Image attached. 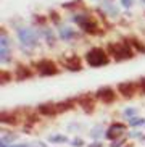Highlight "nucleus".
I'll use <instances>...</instances> for the list:
<instances>
[{
	"mask_svg": "<svg viewBox=\"0 0 145 147\" xmlns=\"http://www.w3.org/2000/svg\"><path fill=\"white\" fill-rule=\"evenodd\" d=\"M107 52H108V55H111L115 60H118V61L132 58L134 53H136L129 42H115V44H110Z\"/></svg>",
	"mask_w": 145,
	"mask_h": 147,
	"instance_id": "nucleus-1",
	"label": "nucleus"
},
{
	"mask_svg": "<svg viewBox=\"0 0 145 147\" xmlns=\"http://www.w3.org/2000/svg\"><path fill=\"white\" fill-rule=\"evenodd\" d=\"M85 60L89 63L90 66H94V68H98V66H103L107 65L108 61H110V57H108V52H105L103 49H90L89 52L85 53Z\"/></svg>",
	"mask_w": 145,
	"mask_h": 147,
	"instance_id": "nucleus-2",
	"label": "nucleus"
},
{
	"mask_svg": "<svg viewBox=\"0 0 145 147\" xmlns=\"http://www.w3.org/2000/svg\"><path fill=\"white\" fill-rule=\"evenodd\" d=\"M76 23L81 26V29H84L87 34H100V28H98L97 21L92 20V16L87 15H76Z\"/></svg>",
	"mask_w": 145,
	"mask_h": 147,
	"instance_id": "nucleus-3",
	"label": "nucleus"
},
{
	"mask_svg": "<svg viewBox=\"0 0 145 147\" xmlns=\"http://www.w3.org/2000/svg\"><path fill=\"white\" fill-rule=\"evenodd\" d=\"M18 39H19V42L24 45V47H36L37 45V34H36L34 29H29V28H19L18 29Z\"/></svg>",
	"mask_w": 145,
	"mask_h": 147,
	"instance_id": "nucleus-4",
	"label": "nucleus"
},
{
	"mask_svg": "<svg viewBox=\"0 0 145 147\" xmlns=\"http://www.w3.org/2000/svg\"><path fill=\"white\" fill-rule=\"evenodd\" d=\"M36 66H37V71L42 76H52V74H56L60 71V68L56 66V63L52 60H40V61H37Z\"/></svg>",
	"mask_w": 145,
	"mask_h": 147,
	"instance_id": "nucleus-5",
	"label": "nucleus"
},
{
	"mask_svg": "<svg viewBox=\"0 0 145 147\" xmlns=\"http://www.w3.org/2000/svg\"><path fill=\"white\" fill-rule=\"evenodd\" d=\"M137 89H139V84H134V82H121L118 86V91L123 97H132L137 94Z\"/></svg>",
	"mask_w": 145,
	"mask_h": 147,
	"instance_id": "nucleus-6",
	"label": "nucleus"
},
{
	"mask_svg": "<svg viewBox=\"0 0 145 147\" xmlns=\"http://www.w3.org/2000/svg\"><path fill=\"white\" fill-rule=\"evenodd\" d=\"M97 97L102 100V102H105V104H110V102H113V100L116 99V94L113 92V89H110V87H102V89L97 92Z\"/></svg>",
	"mask_w": 145,
	"mask_h": 147,
	"instance_id": "nucleus-7",
	"label": "nucleus"
},
{
	"mask_svg": "<svg viewBox=\"0 0 145 147\" xmlns=\"http://www.w3.org/2000/svg\"><path fill=\"white\" fill-rule=\"evenodd\" d=\"M124 133V125H118V123H115V125H111L110 128H108L107 131V138L108 139H116L118 136H121V134Z\"/></svg>",
	"mask_w": 145,
	"mask_h": 147,
	"instance_id": "nucleus-8",
	"label": "nucleus"
},
{
	"mask_svg": "<svg viewBox=\"0 0 145 147\" xmlns=\"http://www.w3.org/2000/svg\"><path fill=\"white\" fill-rule=\"evenodd\" d=\"M60 112L58 105H53V104H45V105H39V113L42 115H47V117H52V115H56Z\"/></svg>",
	"mask_w": 145,
	"mask_h": 147,
	"instance_id": "nucleus-9",
	"label": "nucleus"
},
{
	"mask_svg": "<svg viewBox=\"0 0 145 147\" xmlns=\"http://www.w3.org/2000/svg\"><path fill=\"white\" fill-rule=\"evenodd\" d=\"M63 65L66 68L72 69V71H77V69H81V60L77 58V57H69V58H64L63 60Z\"/></svg>",
	"mask_w": 145,
	"mask_h": 147,
	"instance_id": "nucleus-10",
	"label": "nucleus"
},
{
	"mask_svg": "<svg viewBox=\"0 0 145 147\" xmlns=\"http://www.w3.org/2000/svg\"><path fill=\"white\" fill-rule=\"evenodd\" d=\"M2 123H8V125H18V123H19V118H18V115H15V113L3 112V113H2Z\"/></svg>",
	"mask_w": 145,
	"mask_h": 147,
	"instance_id": "nucleus-11",
	"label": "nucleus"
},
{
	"mask_svg": "<svg viewBox=\"0 0 145 147\" xmlns=\"http://www.w3.org/2000/svg\"><path fill=\"white\" fill-rule=\"evenodd\" d=\"M15 76H16V79H19V81H21V79L31 78V76H32V71H31V69H28L26 66H18L16 74H15Z\"/></svg>",
	"mask_w": 145,
	"mask_h": 147,
	"instance_id": "nucleus-12",
	"label": "nucleus"
},
{
	"mask_svg": "<svg viewBox=\"0 0 145 147\" xmlns=\"http://www.w3.org/2000/svg\"><path fill=\"white\" fill-rule=\"evenodd\" d=\"M79 104L82 105V107L87 110V112H90V110H94V107H95V104H94V100H92V97H82L81 100H79Z\"/></svg>",
	"mask_w": 145,
	"mask_h": 147,
	"instance_id": "nucleus-13",
	"label": "nucleus"
},
{
	"mask_svg": "<svg viewBox=\"0 0 145 147\" xmlns=\"http://www.w3.org/2000/svg\"><path fill=\"white\" fill-rule=\"evenodd\" d=\"M60 36H61V39L63 40H71L72 37H74V31H72L71 28H61Z\"/></svg>",
	"mask_w": 145,
	"mask_h": 147,
	"instance_id": "nucleus-14",
	"label": "nucleus"
},
{
	"mask_svg": "<svg viewBox=\"0 0 145 147\" xmlns=\"http://www.w3.org/2000/svg\"><path fill=\"white\" fill-rule=\"evenodd\" d=\"M44 36H45V39H47V42L50 44V45H53L55 44V34H53V31L52 29H44Z\"/></svg>",
	"mask_w": 145,
	"mask_h": 147,
	"instance_id": "nucleus-15",
	"label": "nucleus"
},
{
	"mask_svg": "<svg viewBox=\"0 0 145 147\" xmlns=\"http://www.w3.org/2000/svg\"><path fill=\"white\" fill-rule=\"evenodd\" d=\"M129 44H132L139 52H145V45H144V44H140V40H137V39H134V37H132V39H129Z\"/></svg>",
	"mask_w": 145,
	"mask_h": 147,
	"instance_id": "nucleus-16",
	"label": "nucleus"
},
{
	"mask_svg": "<svg viewBox=\"0 0 145 147\" xmlns=\"http://www.w3.org/2000/svg\"><path fill=\"white\" fill-rule=\"evenodd\" d=\"M129 123H131V126H140V125H145V120H142V118H131Z\"/></svg>",
	"mask_w": 145,
	"mask_h": 147,
	"instance_id": "nucleus-17",
	"label": "nucleus"
},
{
	"mask_svg": "<svg viewBox=\"0 0 145 147\" xmlns=\"http://www.w3.org/2000/svg\"><path fill=\"white\" fill-rule=\"evenodd\" d=\"M50 141L52 142H66L68 139L66 136H50Z\"/></svg>",
	"mask_w": 145,
	"mask_h": 147,
	"instance_id": "nucleus-18",
	"label": "nucleus"
},
{
	"mask_svg": "<svg viewBox=\"0 0 145 147\" xmlns=\"http://www.w3.org/2000/svg\"><path fill=\"white\" fill-rule=\"evenodd\" d=\"M16 139V136H13V134H5L3 138H2V142L3 144H8L10 141H15Z\"/></svg>",
	"mask_w": 145,
	"mask_h": 147,
	"instance_id": "nucleus-19",
	"label": "nucleus"
},
{
	"mask_svg": "<svg viewBox=\"0 0 145 147\" xmlns=\"http://www.w3.org/2000/svg\"><path fill=\"white\" fill-rule=\"evenodd\" d=\"M8 81H10V73L3 71V73H2V82H8Z\"/></svg>",
	"mask_w": 145,
	"mask_h": 147,
	"instance_id": "nucleus-20",
	"label": "nucleus"
},
{
	"mask_svg": "<svg viewBox=\"0 0 145 147\" xmlns=\"http://www.w3.org/2000/svg\"><path fill=\"white\" fill-rule=\"evenodd\" d=\"M121 3L126 7V8H129V7H132V3H134V0H121Z\"/></svg>",
	"mask_w": 145,
	"mask_h": 147,
	"instance_id": "nucleus-21",
	"label": "nucleus"
},
{
	"mask_svg": "<svg viewBox=\"0 0 145 147\" xmlns=\"http://www.w3.org/2000/svg\"><path fill=\"white\" fill-rule=\"evenodd\" d=\"M139 89H140V91L145 94V78L140 79V82H139Z\"/></svg>",
	"mask_w": 145,
	"mask_h": 147,
	"instance_id": "nucleus-22",
	"label": "nucleus"
},
{
	"mask_svg": "<svg viewBox=\"0 0 145 147\" xmlns=\"http://www.w3.org/2000/svg\"><path fill=\"white\" fill-rule=\"evenodd\" d=\"M2 147H31V146H28V144H18V146H8V144H3V142H2Z\"/></svg>",
	"mask_w": 145,
	"mask_h": 147,
	"instance_id": "nucleus-23",
	"label": "nucleus"
},
{
	"mask_svg": "<svg viewBox=\"0 0 145 147\" xmlns=\"http://www.w3.org/2000/svg\"><path fill=\"white\" fill-rule=\"evenodd\" d=\"M124 113H126V115L129 117V115H134V113H136V110H134V108H128V110H126Z\"/></svg>",
	"mask_w": 145,
	"mask_h": 147,
	"instance_id": "nucleus-24",
	"label": "nucleus"
},
{
	"mask_svg": "<svg viewBox=\"0 0 145 147\" xmlns=\"http://www.w3.org/2000/svg\"><path fill=\"white\" fill-rule=\"evenodd\" d=\"M92 136H94V138H98V136H100V128H95V129H94V134H92Z\"/></svg>",
	"mask_w": 145,
	"mask_h": 147,
	"instance_id": "nucleus-25",
	"label": "nucleus"
},
{
	"mask_svg": "<svg viewBox=\"0 0 145 147\" xmlns=\"http://www.w3.org/2000/svg\"><path fill=\"white\" fill-rule=\"evenodd\" d=\"M72 144H74L76 147H79V146H82V141H81V139H76V141H74Z\"/></svg>",
	"mask_w": 145,
	"mask_h": 147,
	"instance_id": "nucleus-26",
	"label": "nucleus"
},
{
	"mask_svg": "<svg viewBox=\"0 0 145 147\" xmlns=\"http://www.w3.org/2000/svg\"><path fill=\"white\" fill-rule=\"evenodd\" d=\"M90 147H100V144H94V146H90Z\"/></svg>",
	"mask_w": 145,
	"mask_h": 147,
	"instance_id": "nucleus-27",
	"label": "nucleus"
},
{
	"mask_svg": "<svg viewBox=\"0 0 145 147\" xmlns=\"http://www.w3.org/2000/svg\"><path fill=\"white\" fill-rule=\"evenodd\" d=\"M142 2H144V3H145V0H142Z\"/></svg>",
	"mask_w": 145,
	"mask_h": 147,
	"instance_id": "nucleus-28",
	"label": "nucleus"
}]
</instances>
